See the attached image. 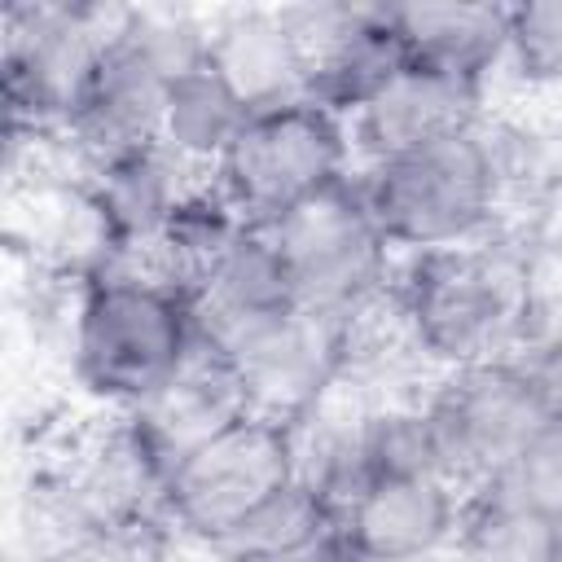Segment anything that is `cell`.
Returning <instances> with one entry per match:
<instances>
[{"mask_svg":"<svg viewBox=\"0 0 562 562\" xmlns=\"http://www.w3.org/2000/svg\"><path fill=\"white\" fill-rule=\"evenodd\" d=\"M70 373L105 408L132 413L171 386L202 351L189 294L145 263H101L75 277Z\"/></svg>","mask_w":562,"mask_h":562,"instance_id":"obj_1","label":"cell"},{"mask_svg":"<svg viewBox=\"0 0 562 562\" xmlns=\"http://www.w3.org/2000/svg\"><path fill=\"white\" fill-rule=\"evenodd\" d=\"M386 299L408 351L439 373L514 356L536 312L527 268L492 237L404 255Z\"/></svg>","mask_w":562,"mask_h":562,"instance_id":"obj_2","label":"cell"},{"mask_svg":"<svg viewBox=\"0 0 562 562\" xmlns=\"http://www.w3.org/2000/svg\"><path fill=\"white\" fill-rule=\"evenodd\" d=\"M206 44H211V18H198L189 9L123 13L114 40L92 66L57 136L79 162V176L158 140L167 92L180 75L206 61Z\"/></svg>","mask_w":562,"mask_h":562,"instance_id":"obj_3","label":"cell"},{"mask_svg":"<svg viewBox=\"0 0 562 562\" xmlns=\"http://www.w3.org/2000/svg\"><path fill=\"white\" fill-rule=\"evenodd\" d=\"M360 193L395 255L465 246L492 233L505 162L487 127L356 167Z\"/></svg>","mask_w":562,"mask_h":562,"instance_id":"obj_4","label":"cell"},{"mask_svg":"<svg viewBox=\"0 0 562 562\" xmlns=\"http://www.w3.org/2000/svg\"><path fill=\"white\" fill-rule=\"evenodd\" d=\"M290 483H299V426L246 408L167 470L158 514L176 536L215 549Z\"/></svg>","mask_w":562,"mask_h":562,"instance_id":"obj_5","label":"cell"},{"mask_svg":"<svg viewBox=\"0 0 562 562\" xmlns=\"http://www.w3.org/2000/svg\"><path fill=\"white\" fill-rule=\"evenodd\" d=\"M263 233L272 237L294 303L303 307L360 321L391 294L400 263L360 193L356 171L312 193Z\"/></svg>","mask_w":562,"mask_h":562,"instance_id":"obj_6","label":"cell"},{"mask_svg":"<svg viewBox=\"0 0 562 562\" xmlns=\"http://www.w3.org/2000/svg\"><path fill=\"white\" fill-rule=\"evenodd\" d=\"M356 171L351 132L316 101L259 110L211 171V189L250 228H272L312 193Z\"/></svg>","mask_w":562,"mask_h":562,"instance_id":"obj_7","label":"cell"},{"mask_svg":"<svg viewBox=\"0 0 562 562\" xmlns=\"http://www.w3.org/2000/svg\"><path fill=\"white\" fill-rule=\"evenodd\" d=\"M443 474L470 496L501 479L562 395L518 356L448 369L422 395Z\"/></svg>","mask_w":562,"mask_h":562,"instance_id":"obj_8","label":"cell"},{"mask_svg":"<svg viewBox=\"0 0 562 562\" xmlns=\"http://www.w3.org/2000/svg\"><path fill=\"white\" fill-rule=\"evenodd\" d=\"M127 9L13 4L4 13L9 140H57Z\"/></svg>","mask_w":562,"mask_h":562,"instance_id":"obj_9","label":"cell"},{"mask_svg":"<svg viewBox=\"0 0 562 562\" xmlns=\"http://www.w3.org/2000/svg\"><path fill=\"white\" fill-rule=\"evenodd\" d=\"M356 325L360 321L351 316L294 303L255 334H246L220 360L233 369L250 413L277 417L285 426H307L351 369Z\"/></svg>","mask_w":562,"mask_h":562,"instance_id":"obj_10","label":"cell"},{"mask_svg":"<svg viewBox=\"0 0 562 562\" xmlns=\"http://www.w3.org/2000/svg\"><path fill=\"white\" fill-rule=\"evenodd\" d=\"M79 180L105 237V263H145L162 246L180 206L211 184V176L193 171L162 140L110 158Z\"/></svg>","mask_w":562,"mask_h":562,"instance_id":"obj_11","label":"cell"},{"mask_svg":"<svg viewBox=\"0 0 562 562\" xmlns=\"http://www.w3.org/2000/svg\"><path fill=\"white\" fill-rule=\"evenodd\" d=\"M465 492L439 474H382L338 518L364 562H439L452 553Z\"/></svg>","mask_w":562,"mask_h":562,"instance_id":"obj_12","label":"cell"},{"mask_svg":"<svg viewBox=\"0 0 562 562\" xmlns=\"http://www.w3.org/2000/svg\"><path fill=\"white\" fill-rule=\"evenodd\" d=\"M198 338L211 356L233 351L246 334L294 307V290L281 272V259L272 250V237L263 228L241 224L184 285Z\"/></svg>","mask_w":562,"mask_h":562,"instance_id":"obj_13","label":"cell"},{"mask_svg":"<svg viewBox=\"0 0 562 562\" xmlns=\"http://www.w3.org/2000/svg\"><path fill=\"white\" fill-rule=\"evenodd\" d=\"M483 97L487 88L479 83L408 61V70H400L360 114L347 119L351 149L360 162H378L474 132L483 127Z\"/></svg>","mask_w":562,"mask_h":562,"instance_id":"obj_14","label":"cell"},{"mask_svg":"<svg viewBox=\"0 0 562 562\" xmlns=\"http://www.w3.org/2000/svg\"><path fill=\"white\" fill-rule=\"evenodd\" d=\"M206 61L250 114L307 101V53L285 9H228L211 18Z\"/></svg>","mask_w":562,"mask_h":562,"instance_id":"obj_15","label":"cell"},{"mask_svg":"<svg viewBox=\"0 0 562 562\" xmlns=\"http://www.w3.org/2000/svg\"><path fill=\"white\" fill-rule=\"evenodd\" d=\"M386 9L413 66H430L479 88H487V79L505 70L509 4L435 0V4H386Z\"/></svg>","mask_w":562,"mask_h":562,"instance_id":"obj_16","label":"cell"},{"mask_svg":"<svg viewBox=\"0 0 562 562\" xmlns=\"http://www.w3.org/2000/svg\"><path fill=\"white\" fill-rule=\"evenodd\" d=\"M246 119H250L246 101L215 75L211 61H202L198 70H189L171 83L158 140L176 158H184L193 171L211 176L215 162L228 154L233 136L246 127Z\"/></svg>","mask_w":562,"mask_h":562,"instance_id":"obj_17","label":"cell"},{"mask_svg":"<svg viewBox=\"0 0 562 562\" xmlns=\"http://www.w3.org/2000/svg\"><path fill=\"white\" fill-rule=\"evenodd\" d=\"M558 518L496 487H479L465 496L448 562H558Z\"/></svg>","mask_w":562,"mask_h":562,"instance_id":"obj_18","label":"cell"},{"mask_svg":"<svg viewBox=\"0 0 562 562\" xmlns=\"http://www.w3.org/2000/svg\"><path fill=\"white\" fill-rule=\"evenodd\" d=\"M329 531H338L334 514L299 479L277 501H268L250 522H241L224 544H215L211 553L220 562H294L299 553L321 544Z\"/></svg>","mask_w":562,"mask_h":562,"instance_id":"obj_19","label":"cell"},{"mask_svg":"<svg viewBox=\"0 0 562 562\" xmlns=\"http://www.w3.org/2000/svg\"><path fill=\"white\" fill-rule=\"evenodd\" d=\"M505 70L527 88H562V0L509 4Z\"/></svg>","mask_w":562,"mask_h":562,"instance_id":"obj_20","label":"cell"},{"mask_svg":"<svg viewBox=\"0 0 562 562\" xmlns=\"http://www.w3.org/2000/svg\"><path fill=\"white\" fill-rule=\"evenodd\" d=\"M487 487H496V492H505V496L562 522V404L531 435V443L514 457V465L501 479H492Z\"/></svg>","mask_w":562,"mask_h":562,"instance_id":"obj_21","label":"cell"},{"mask_svg":"<svg viewBox=\"0 0 562 562\" xmlns=\"http://www.w3.org/2000/svg\"><path fill=\"white\" fill-rule=\"evenodd\" d=\"M294 562H364V558H360V553H356L338 531H329L321 544H312V549H307V553H299Z\"/></svg>","mask_w":562,"mask_h":562,"instance_id":"obj_22","label":"cell"},{"mask_svg":"<svg viewBox=\"0 0 562 562\" xmlns=\"http://www.w3.org/2000/svg\"><path fill=\"white\" fill-rule=\"evenodd\" d=\"M558 562H562V540H558Z\"/></svg>","mask_w":562,"mask_h":562,"instance_id":"obj_23","label":"cell"}]
</instances>
